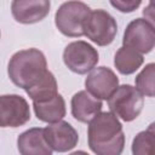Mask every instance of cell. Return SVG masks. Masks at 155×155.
Masks as SVG:
<instances>
[{"mask_svg": "<svg viewBox=\"0 0 155 155\" xmlns=\"http://www.w3.org/2000/svg\"><path fill=\"white\" fill-rule=\"evenodd\" d=\"M88 148L96 155H121L125 148V133L119 119L110 111H101L87 127Z\"/></svg>", "mask_w": 155, "mask_h": 155, "instance_id": "1", "label": "cell"}, {"mask_svg": "<svg viewBox=\"0 0 155 155\" xmlns=\"http://www.w3.org/2000/svg\"><path fill=\"white\" fill-rule=\"evenodd\" d=\"M48 71L45 54L34 47L13 53L7 64L10 80L24 91L36 86Z\"/></svg>", "mask_w": 155, "mask_h": 155, "instance_id": "2", "label": "cell"}, {"mask_svg": "<svg viewBox=\"0 0 155 155\" xmlns=\"http://www.w3.org/2000/svg\"><path fill=\"white\" fill-rule=\"evenodd\" d=\"M91 13V8L82 1L63 2L54 15L57 29L68 38H80L84 35L85 23Z\"/></svg>", "mask_w": 155, "mask_h": 155, "instance_id": "3", "label": "cell"}, {"mask_svg": "<svg viewBox=\"0 0 155 155\" xmlns=\"http://www.w3.org/2000/svg\"><path fill=\"white\" fill-rule=\"evenodd\" d=\"M108 107L110 113L117 119L120 117L126 122H131L142 113L144 107V97L134 86L124 84L117 86L115 92L109 97Z\"/></svg>", "mask_w": 155, "mask_h": 155, "instance_id": "4", "label": "cell"}, {"mask_svg": "<svg viewBox=\"0 0 155 155\" xmlns=\"http://www.w3.org/2000/svg\"><path fill=\"white\" fill-rule=\"evenodd\" d=\"M99 61L98 51L87 41L78 40L68 44L63 51L65 67L75 74L84 75L96 68Z\"/></svg>", "mask_w": 155, "mask_h": 155, "instance_id": "5", "label": "cell"}, {"mask_svg": "<svg viewBox=\"0 0 155 155\" xmlns=\"http://www.w3.org/2000/svg\"><path fill=\"white\" fill-rule=\"evenodd\" d=\"M117 34L116 19L105 10L91 11L84 28V35L98 46L110 45Z\"/></svg>", "mask_w": 155, "mask_h": 155, "instance_id": "6", "label": "cell"}, {"mask_svg": "<svg viewBox=\"0 0 155 155\" xmlns=\"http://www.w3.org/2000/svg\"><path fill=\"white\" fill-rule=\"evenodd\" d=\"M122 46L130 47L140 54L151 52L155 46L154 24L145 18H136L131 21L124 31Z\"/></svg>", "mask_w": 155, "mask_h": 155, "instance_id": "7", "label": "cell"}, {"mask_svg": "<svg viewBox=\"0 0 155 155\" xmlns=\"http://www.w3.org/2000/svg\"><path fill=\"white\" fill-rule=\"evenodd\" d=\"M30 120V107L19 94L0 96V127H19Z\"/></svg>", "mask_w": 155, "mask_h": 155, "instance_id": "8", "label": "cell"}, {"mask_svg": "<svg viewBox=\"0 0 155 155\" xmlns=\"http://www.w3.org/2000/svg\"><path fill=\"white\" fill-rule=\"evenodd\" d=\"M119 86V78L108 67L93 68L85 79L86 91L97 99L108 101Z\"/></svg>", "mask_w": 155, "mask_h": 155, "instance_id": "9", "label": "cell"}, {"mask_svg": "<svg viewBox=\"0 0 155 155\" xmlns=\"http://www.w3.org/2000/svg\"><path fill=\"white\" fill-rule=\"evenodd\" d=\"M44 136L52 151L57 153H67L74 149L79 142L78 131L68 121L63 120L46 126Z\"/></svg>", "mask_w": 155, "mask_h": 155, "instance_id": "10", "label": "cell"}, {"mask_svg": "<svg viewBox=\"0 0 155 155\" xmlns=\"http://www.w3.org/2000/svg\"><path fill=\"white\" fill-rule=\"evenodd\" d=\"M50 7L48 0H15L11 2V13L18 23L34 24L48 15Z\"/></svg>", "mask_w": 155, "mask_h": 155, "instance_id": "11", "label": "cell"}, {"mask_svg": "<svg viewBox=\"0 0 155 155\" xmlns=\"http://www.w3.org/2000/svg\"><path fill=\"white\" fill-rule=\"evenodd\" d=\"M70 107L73 117L79 122L87 124L102 111L103 103L87 91H79L71 97Z\"/></svg>", "mask_w": 155, "mask_h": 155, "instance_id": "12", "label": "cell"}, {"mask_svg": "<svg viewBox=\"0 0 155 155\" xmlns=\"http://www.w3.org/2000/svg\"><path fill=\"white\" fill-rule=\"evenodd\" d=\"M17 148L21 155H52L53 153L41 127H31L22 132L17 138Z\"/></svg>", "mask_w": 155, "mask_h": 155, "instance_id": "13", "label": "cell"}, {"mask_svg": "<svg viewBox=\"0 0 155 155\" xmlns=\"http://www.w3.org/2000/svg\"><path fill=\"white\" fill-rule=\"evenodd\" d=\"M33 109L35 116L44 122L54 124L61 121L67 113L65 101L61 93H58L54 98L42 102V103H33Z\"/></svg>", "mask_w": 155, "mask_h": 155, "instance_id": "14", "label": "cell"}, {"mask_svg": "<svg viewBox=\"0 0 155 155\" xmlns=\"http://www.w3.org/2000/svg\"><path fill=\"white\" fill-rule=\"evenodd\" d=\"M143 62V54L126 46H121L114 56V65L122 75H131L136 73L142 67Z\"/></svg>", "mask_w": 155, "mask_h": 155, "instance_id": "15", "label": "cell"}, {"mask_svg": "<svg viewBox=\"0 0 155 155\" xmlns=\"http://www.w3.org/2000/svg\"><path fill=\"white\" fill-rule=\"evenodd\" d=\"M33 103H42L54 98L58 94V85L54 75L48 71L47 75L34 87L25 91Z\"/></svg>", "mask_w": 155, "mask_h": 155, "instance_id": "16", "label": "cell"}, {"mask_svg": "<svg viewBox=\"0 0 155 155\" xmlns=\"http://www.w3.org/2000/svg\"><path fill=\"white\" fill-rule=\"evenodd\" d=\"M132 155H154V124L136 134L131 145Z\"/></svg>", "mask_w": 155, "mask_h": 155, "instance_id": "17", "label": "cell"}, {"mask_svg": "<svg viewBox=\"0 0 155 155\" xmlns=\"http://www.w3.org/2000/svg\"><path fill=\"white\" fill-rule=\"evenodd\" d=\"M155 64L149 63L147 64L142 71L136 76V88L139 91L142 96L145 97H154L155 94Z\"/></svg>", "mask_w": 155, "mask_h": 155, "instance_id": "18", "label": "cell"}, {"mask_svg": "<svg viewBox=\"0 0 155 155\" xmlns=\"http://www.w3.org/2000/svg\"><path fill=\"white\" fill-rule=\"evenodd\" d=\"M140 4H142L140 0H111L110 1V5L113 7H115L116 10L124 13L133 12L136 8L139 7Z\"/></svg>", "mask_w": 155, "mask_h": 155, "instance_id": "19", "label": "cell"}, {"mask_svg": "<svg viewBox=\"0 0 155 155\" xmlns=\"http://www.w3.org/2000/svg\"><path fill=\"white\" fill-rule=\"evenodd\" d=\"M69 155H90V154H87V153L84 151V150H78V151H74V153H71V154H69Z\"/></svg>", "mask_w": 155, "mask_h": 155, "instance_id": "20", "label": "cell"}, {"mask_svg": "<svg viewBox=\"0 0 155 155\" xmlns=\"http://www.w3.org/2000/svg\"><path fill=\"white\" fill-rule=\"evenodd\" d=\"M0 36H1V33H0Z\"/></svg>", "mask_w": 155, "mask_h": 155, "instance_id": "21", "label": "cell"}]
</instances>
